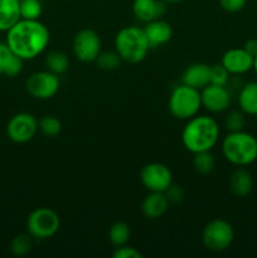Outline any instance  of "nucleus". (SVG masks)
Listing matches in <instances>:
<instances>
[{"mask_svg": "<svg viewBox=\"0 0 257 258\" xmlns=\"http://www.w3.org/2000/svg\"><path fill=\"white\" fill-rule=\"evenodd\" d=\"M33 247V237L29 233H22L15 236L10 243V251L14 256L22 257L29 253Z\"/></svg>", "mask_w": 257, "mask_h": 258, "instance_id": "bb28decb", "label": "nucleus"}, {"mask_svg": "<svg viewBox=\"0 0 257 258\" xmlns=\"http://www.w3.org/2000/svg\"><path fill=\"white\" fill-rule=\"evenodd\" d=\"M131 236V228L128 223L122 221L115 222L108 229V241L113 247H121L127 244Z\"/></svg>", "mask_w": 257, "mask_h": 258, "instance_id": "5701e85b", "label": "nucleus"}, {"mask_svg": "<svg viewBox=\"0 0 257 258\" xmlns=\"http://www.w3.org/2000/svg\"><path fill=\"white\" fill-rule=\"evenodd\" d=\"M38 133V120L29 112H19L13 116L7 125V135L13 143L25 144Z\"/></svg>", "mask_w": 257, "mask_h": 258, "instance_id": "9d476101", "label": "nucleus"}, {"mask_svg": "<svg viewBox=\"0 0 257 258\" xmlns=\"http://www.w3.org/2000/svg\"><path fill=\"white\" fill-rule=\"evenodd\" d=\"M239 110L248 116H257V82H247L238 91Z\"/></svg>", "mask_w": 257, "mask_h": 258, "instance_id": "aec40b11", "label": "nucleus"}, {"mask_svg": "<svg viewBox=\"0 0 257 258\" xmlns=\"http://www.w3.org/2000/svg\"><path fill=\"white\" fill-rule=\"evenodd\" d=\"M201 107V91L184 85V83L176 86L169 96V112L178 120L188 121L189 118L198 115Z\"/></svg>", "mask_w": 257, "mask_h": 258, "instance_id": "39448f33", "label": "nucleus"}, {"mask_svg": "<svg viewBox=\"0 0 257 258\" xmlns=\"http://www.w3.org/2000/svg\"><path fill=\"white\" fill-rule=\"evenodd\" d=\"M231 80V73L223 67L222 63L211 66V83L218 86H227Z\"/></svg>", "mask_w": 257, "mask_h": 258, "instance_id": "c756f323", "label": "nucleus"}, {"mask_svg": "<svg viewBox=\"0 0 257 258\" xmlns=\"http://www.w3.org/2000/svg\"><path fill=\"white\" fill-rule=\"evenodd\" d=\"M202 107L212 113L224 112L231 105V92L227 86H218L209 83L201 90Z\"/></svg>", "mask_w": 257, "mask_h": 258, "instance_id": "f8f14e48", "label": "nucleus"}, {"mask_svg": "<svg viewBox=\"0 0 257 258\" xmlns=\"http://www.w3.org/2000/svg\"><path fill=\"white\" fill-rule=\"evenodd\" d=\"M164 193H165L168 201L173 204L181 203L184 199V190L180 185H178V184L171 183V185L169 186Z\"/></svg>", "mask_w": 257, "mask_h": 258, "instance_id": "2f4dec72", "label": "nucleus"}, {"mask_svg": "<svg viewBox=\"0 0 257 258\" xmlns=\"http://www.w3.org/2000/svg\"><path fill=\"white\" fill-rule=\"evenodd\" d=\"M223 10L228 13H238L246 7L247 0H218Z\"/></svg>", "mask_w": 257, "mask_h": 258, "instance_id": "473e14b6", "label": "nucleus"}, {"mask_svg": "<svg viewBox=\"0 0 257 258\" xmlns=\"http://www.w3.org/2000/svg\"><path fill=\"white\" fill-rule=\"evenodd\" d=\"M221 63L231 76H242L253 70V57L243 48H231L222 55Z\"/></svg>", "mask_w": 257, "mask_h": 258, "instance_id": "ddd939ff", "label": "nucleus"}, {"mask_svg": "<svg viewBox=\"0 0 257 258\" xmlns=\"http://www.w3.org/2000/svg\"><path fill=\"white\" fill-rule=\"evenodd\" d=\"M234 241V229L226 219L216 218L206 224L202 233V242L211 252H223Z\"/></svg>", "mask_w": 257, "mask_h": 258, "instance_id": "0eeeda50", "label": "nucleus"}, {"mask_svg": "<svg viewBox=\"0 0 257 258\" xmlns=\"http://www.w3.org/2000/svg\"><path fill=\"white\" fill-rule=\"evenodd\" d=\"M221 135L218 122L207 115H197L189 118L181 131V143L185 150L197 154L211 151L217 145Z\"/></svg>", "mask_w": 257, "mask_h": 258, "instance_id": "f03ea898", "label": "nucleus"}, {"mask_svg": "<svg viewBox=\"0 0 257 258\" xmlns=\"http://www.w3.org/2000/svg\"><path fill=\"white\" fill-rule=\"evenodd\" d=\"M224 126L228 130V133H236V131H242L246 126V113L239 111H231L227 113L224 117Z\"/></svg>", "mask_w": 257, "mask_h": 258, "instance_id": "c85d7f7f", "label": "nucleus"}, {"mask_svg": "<svg viewBox=\"0 0 257 258\" xmlns=\"http://www.w3.org/2000/svg\"><path fill=\"white\" fill-rule=\"evenodd\" d=\"M141 184L149 191H165L173 183V173L161 163H149L140 171Z\"/></svg>", "mask_w": 257, "mask_h": 258, "instance_id": "9b49d317", "label": "nucleus"}, {"mask_svg": "<svg viewBox=\"0 0 257 258\" xmlns=\"http://www.w3.org/2000/svg\"><path fill=\"white\" fill-rule=\"evenodd\" d=\"M59 76L48 70L32 73L25 82L27 92L37 100H49L54 97L59 90Z\"/></svg>", "mask_w": 257, "mask_h": 258, "instance_id": "1a4fd4ad", "label": "nucleus"}, {"mask_svg": "<svg viewBox=\"0 0 257 258\" xmlns=\"http://www.w3.org/2000/svg\"><path fill=\"white\" fill-rule=\"evenodd\" d=\"M253 71H254V73H256V76H257V55L253 58Z\"/></svg>", "mask_w": 257, "mask_h": 258, "instance_id": "c9c22d12", "label": "nucleus"}, {"mask_svg": "<svg viewBox=\"0 0 257 258\" xmlns=\"http://www.w3.org/2000/svg\"><path fill=\"white\" fill-rule=\"evenodd\" d=\"M43 7L39 0H20V17L22 19H39Z\"/></svg>", "mask_w": 257, "mask_h": 258, "instance_id": "cd10ccee", "label": "nucleus"}, {"mask_svg": "<svg viewBox=\"0 0 257 258\" xmlns=\"http://www.w3.org/2000/svg\"><path fill=\"white\" fill-rule=\"evenodd\" d=\"M163 2H165L166 4H176V3H180L183 0H163Z\"/></svg>", "mask_w": 257, "mask_h": 258, "instance_id": "f704fd0d", "label": "nucleus"}, {"mask_svg": "<svg viewBox=\"0 0 257 258\" xmlns=\"http://www.w3.org/2000/svg\"><path fill=\"white\" fill-rule=\"evenodd\" d=\"M113 43L115 50L118 53L122 62L131 64L143 62L148 55L149 49H151L144 29L136 25L121 28L116 34Z\"/></svg>", "mask_w": 257, "mask_h": 258, "instance_id": "20e7f679", "label": "nucleus"}, {"mask_svg": "<svg viewBox=\"0 0 257 258\" xmlns=\"http://www.w3.org/2000/svg\"><path fill=\"white\" fill-rule=\"evenodd\" d=\"M48 28L39 19H20L7 32V44L23 60L42 54L49 44Z\"/></svg>", "mask_w": 257, "mask_h": 258, "instance_id": "f257e3e1", "label": "nucleus"}, {"mask_svg": "<svg viewBox=\"0 0 257 258\" xmlns=\"http://www.w3.org/2000/svg\"><path fill=\"white\" fill-rule=\"evenodd\" d=\"M60 227V218L57 212L48 207L34 209L27 218V231L33 238H52Z\"/></svg>", "mask_w": 257, "mask_h": 258, "instance_id": "423d86ee", "label": "nucleus"}, {"mask_svg": "<svg viewBox=\"0 0 257 258\" xmlns=\"http://www.w3.org/2000/svg\"><path fill=\"white\" fill-rule=\"evenodd\" d=\"M96 64L102 71H115L120 67L122 59L116 50H105L96 58Z\"/></svg>", "mask_w": 257, "mask_h": 258, "instance_id": "a878e982", "label": "nucleus"}, {"mask_svg": "<svg viewBox=\"0 0 257 258\" xmlns=\"http://www.w3.org/2000/svg\"><path fill=\"white\" fill-rule=\"evenodd\" d=\"M72 50L75 57L83 63L95 62L102 52V42L96 30L85 28L76 33L72 42Z\"/></svg>", "mask_w": 257, "mask_h": 258, "instance_id": "6e6552de", "label": "nucleus"}, {"mask_svg": "<svg viewBox=\"0 0 257 258\" xmlns=\"http://www.w3.org/2000/svg\"><path fill=\"white\" fill-rule=\"evenodd\" d=\"M193 166L197 173L202 175L211 174L216 166V159L211 151H202V153L193 154Z\"/></svg>", "mask_w": 257, "mask_h": 258, "instance_id": "b1692460", "label": "nucleus"}, {"mask_svg": "<svg viewBox=\"0 0 257 258\" xmlns=\"http://www.w3.org/2000/svg\"><path fill=\"white\" fill-rule=\"evenodd\" d=\"M229 189L238 198H246L253 189V178L251 173L243 168H238L229 178Z\"/></svg>", "mask_w": 257, "mask_h": 258, "instance_id": "6ab92c4d", "label": "nucleus"}, {"mask_svg": "<svg viewBox=\"0 0 257 258\" xmlns=\"http://www.w3.org/2000/svg\"><path fill=\"white\" fill-rule=\"evenodd\" d=\"M181 83L196 90H203L211 83V66L207 63H191L181 76Z\"/></svg>", "mask_w": 257, "mask_h": 258, "instance_id": "dca6fc26", "label": "nucleus"}, {"mask_svg": "<svg viewBox=\"0 0 257 258\" xmlns=\"http://www.w3.org/2000/svg\"><path fill=\"white\" fill-rule=\"evenodd\" d=\"M24 60L12 52L7 43L0 42V75L15 77L23 71Z\"/></svg>", "mask_w": 257, "mask_h": 258, "instance_id": "a211bd4d", "label": "nucleus"}, {"mask_svg": "<svg viewBox=\"0 0 257 258\" xmlns=\"http://www.w3.org/2000/svg\"><path fill=\"white\" fill-rule=\"evenodd\" d=\"M242 48H243L248 54H251L252 57L254 58L257 55V39H253V38H252V39L246 40V43H244Z\"/></svg>", "mask_w": 257, "mask_h": 258, "instance_id": "72a5a7b5", "label": "nucleus"}, {"mask_svg": "<svg viewBox=\"0 0 257 258\" xmlns=\"http://www.w3.org/2000/svg\"><path fill=\"white\" fill-rule=\"evenodd\" d=\"M222 154L234 166L251 165L257 160V139L244 130L228 133L222 141Z\"/></svg>", "mask_w": 257, "mask_h": 258, "instance_id": "7ed1b4c3", "label": "nucleus"}, {"mask_svg": "<svg viewBox=\"0 0 257 258\" xmlns=\"http://www.w3.org/2000/svg\"><path fill=\"white\" fill-rule=\"evenodd\" d=\"M38 130L47 138H55L62 131V122L58 117L52 115L43 116L38 121Z\"/></svg>", "mask_w": 257, "mask_h": 258, "instance_id": "393cba45", "label": "nucleus"}, {"mask_svg": "<svg viewBox=\"0 0 257 258\" xmlns=\"http://www.w3.org/2000/svg\"><path fill=\"white\" fill-rule=\"evenodd\" d=\"M170 202L163 191H149L141 203V212L148 219H158L168 212Z\"/></svg>", "mask_w": 257, "mask_h": 258, "instance_id": "f3484780", "label": "nucleus"}, {"mask_svg": "<svg viewBox=\"0 0 257 258\" xmlns=\"http://www.w3.org/2000/svg\"><path fill=\"white\" fill-rule=\"evenodd\" d=\"M112 256L115 258H143V253L134 247L123 244L121 247H116Z\"/></svg>", "mask_w": 257, "mask_h": 258, "instance_id": "7c9ffc66", "label": "nucleus"}, {"mask_svg": "<svg viewBox=\"0 0 257 258\" xmlns=\"http://www.w3.org/2000/svg\"><path fill=\"white\" fill-rule=\"evenodd\" d=\"M44 64L48 71L60 76L67 72L70 68V59L66 53L60 52V50H52L45 55Z\"/></svg>", "mask_w": 257, "mask_h": 258, "instance_id": "4be33fe9", "label": "nucleus"}, {"mask_svg": "<svg viewBox=\"0 0 257 258\" xmlns=\"http://www.w3.org/2000/svg\"><path fill=\"white\" fill-rule=\"evenodd\" d=\"M166 3L163 0H134L133 13L141 23H149L161 19L166 13Z\"/></svg>", "mask_w": 257, "mask_h": 258, "instance_id": "4468645a", "label": "nucleus"}, {"mask_svg": "<svg viewBox=\"0 0 257 258\" xmlns=\"http://www.w3.org/2000/svg\"><path fill=\"white\" fill-rule=\"evenodd\" d=\"M20 19V0H0V32H8Z\"/></svg>", "mask_w": 257, "mask_h": 258, "instance_id": "412c9836", "label": "nucleus"}, {"mask_svg": "<svg viewBox=\"0 0 257 258\" xmlns=\"http://www.w3.org/2000/svg\"><path fill=\"white\" fill-rule=\"evenodd\" d=\"M143 29L148 38L150 48H159L161 45H165L173 38V28L168 22L163 19H156L146 23Z\"/></svg>", "mask_w": 257, "mask_h": 258, "instance_id": "2eb2a0df", "label": "nucleus"}]
</instances>
